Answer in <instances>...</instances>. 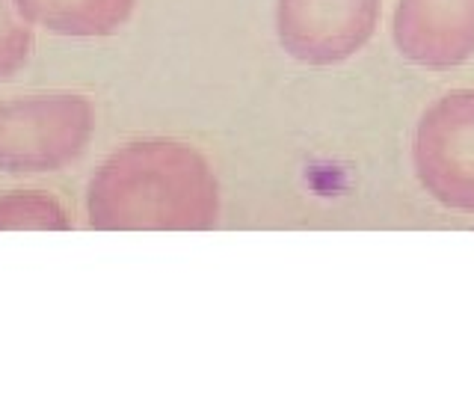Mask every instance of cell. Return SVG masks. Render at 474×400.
Instances as JSON below:
<instances>
[{
  "label": "cell",
  "mask_w": 474,
  "mask_h": 400,
  "mask_svg": "<svg viewBox=\"0 0 474 400\" xmlns=\"http://www.w3.org/2000/svg\"><path fill=\"white\" fill-rule=\"evenodd\" d=\"M217 214V178L184 143L125 145L89 184V219L101 231H199Z\"/></svg>",
  "instance_id": "cell-1"
},
{
  "label": "cell",
  "mask_w": 474,
  "mask_h": 400,
  "mask_svg": "<svg viewBox=\"0 0 474 400\" xmlns=\"http://www.w3.org/2000/svg\"><path fill=\"white\" fill-rule=\"evenodd\" d=\"M92 107L80 96H27L0 101V170L48 172L83 152Z\"/></svg>",
  "instance_id": "cell-2"
},
{
  "label": "cell",
  "mask_w": 474,
  "mask_h": 400,
  "mask_svg": "<svg viewBox=\"0 0 474 400\" xmlns=\"http://www.w3.org/2000/svg\"><path fill=\"white\" fill-rule=\"evenodd\" d=\"M412 157L436 202L474 214V89L448 92L421 116Z\"/></svg>",
  "instance_id": "cell-3"
},
{
  "label": "cell",
  "mask_w": 474,
  "mask_h": 400,
  "mask_svg": "<svg viewBox=\"0 0 474 400\" xmlns=\"http://www.w3.org/2000/svg\"><path fill=\"white\" fill-rule=\"evenodd\" d=\"M379 21V0H279V42L293 60L335 66L367 45Z\"/></svg>",
  "instance_id": "cell-4"
},
{
  "label": "cell",
  "mask_w": 474,
  "mask_h": 400,
  "mask_svg": "<svg viewBox=\"0 0 474 400\" xmlns=\"http://www.w3.org/2000/svg\"><path fill=\"white\" fill-rule=\"evenodd\" d=\"M394 42L415 66H462L474 57V0H400Z\"/></svg>",
  "instance_id": "cell-5"
},
{
  "label": "cell",
  "mask_w": 474,
  "mask_h": 400,
  "mask_svg": "<svg viewBox=\"0 0 474 400\" xmlns=\"http://www.w3.org/2000/svg\"><path fill=\"white\" fill-rule=\"evenodd\" d=\"M21 15L60 36H110L134 12V0H15Z\"/></svg>",
  "instance_id": "cell-6"
},
{
  "label": "cell",
  "mask_w": 474,
  "mask_h": 400,
  "mask_svg": "<svg viewBox=\"0 0 474 400\" xmlns=\"http://www.w3.org/2000/svg\"><path fill=\"white\" fill-rule=\"evenodd\" d=\"M66 210L42 193H12L0 199V228H66Z\"/></svg>",
  "instance_id": "cell-7"
},
{
  "label": "cell",
  "mask_w": 474,
  "mask_h": 400,
  "mask_svg": "<svg viewBox=\"0 0 474 400\" xmlns=\"http://www.w3.org/2000/svg\"><path fill=\"white\" fill-rule=\"evenodd\" d=\"M30 21L21 15L15 0H0V80L27 60L30 51Z\"/></svg>",
  "instance_id": "cell-8"
}]
</instances>
